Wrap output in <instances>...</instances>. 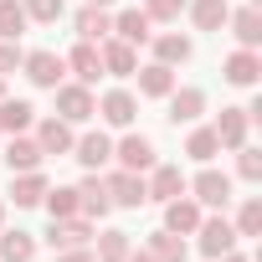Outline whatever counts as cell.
<instances>
[{"mask_svg": "<svg viewBox=\"0 0 262 262\" xmlns=\"http://www.w3.org/2000/svg\"><path fill=\"white\" fill-rule=\"evenodd\" d=\"M52 93H57V118H67V123H88L98 113V98L82 82H57Z\"/></svg>", "mask_w": 262, "mask_h": 262, "instance_id": "cell-1", "label": "cell"}, {"mask_svg": "<svg viewBox=\"0 0 262 262\" xmlns=\"http://www.w3.org/2000/svg\"><path fill=\"white\" fill-rule=\"evenodd\" d=\"M41 144L36 139H26V134H11V144H6V165H11V175H21V170H41Z\"/></svg>", "mask_w": 262, "mask_h": 262, "instance_id": "cell-18", "label": "cell"}, {"mask_svg": "<svg viewBox=\"0 0 262 262\" xmlns=\"http://www.w3.org/2000/svg\"><path fill=\"white\" fill-rule=\"evenodd\" d=\"M226 26H231V36H236V47H262V11L257 6H242V11H231L226 16Z\"/></svg>", "mask_w": 262, "mask_h": 262, "instance_id": "cell-15", "label": "cell"}, {"mask_svg": "<svg viewBox=\"0 0 262 262\" xmlns=\"http://www.w3.org/2000/svg\"><path fill=\"white\" fill-rule=\"evenodd\" d=\"M36 123V108L26 98H0V134H26Z\"/></svg>", "mask_w": 262, "mask_h": 262, "instance_id": "cell-21", "label": "cell"}, {"mask_svg": "<svg viewBox=\"0 0 262 262\" xmlns=\"http://www.w3.org/2000/svg\"><path fill=\"white\" fill-rule=\"evenodd\" d=\"M236 236H262V201L247 195L242 211H236Z\"/></svg>", "mask_w": 262, "mask_h": 262, "instance_id": "cell-34", "label": "cell"}, {"mask_svg": "<svg viewBox=\"0 0 262 262\" xmlns=\"http://www.w3.org/2000/svg\"><path fill=\"white\" fill-rule=\"evenodd\" d=\"M144 190H149V201H175V195H185V175L175 170V165H155L149 170V180H144Z\"/></svg>", "mask_w": 262, "mask_h": 262, "instance_id": "cell-16", "label": "cell"}, {"mask_svg": "<svg viewBox=\"0 0 262 262\" xmlns=\"http://www.w3.org/2000/svg\"><path fill=\"white\" fill-rule=\"evenodd\" d=\"M155 41V62H165V67H175V62H190V36H180V31H165V36H149Z\"/></svg>", "mask_w": 262, "mask_h": 262, "instance_id": "cell-26", "label": "cell"}, {"mask_svg": "<svg viewBox=\"0 0 262 262\" xmlns=\"http://www.w3.org/2000/svg\"><path fill=\"white\" fill-rule=\"evenodd\" d=\"M216 262H252V257H242V252L231 247V252H226V257H216Z\"/></svg>", "mask_w": 262, "mask_h": 262, "instance_id": "cell-41", "label": "cell"}, {"mask_svg": "<svg viewBox=\"0 0 262 262\" xmlns=\"http://www.w3.org/2000/svg\"><path fill=\"white\" fill-rule=\"evenodd\" d=\"M72 139H77V134H72V123L57 118V113L36 123V144H41V155H72Z\"/></svg>", "mask_w": 262, "mask_h": 262, "instance_id": "cell-13", "label": "cell"}, {"mask_svg": "<svg viewBox=\"0 0 262 262\" xmlns=\"http://www.w3.org/2000/svg\"><path fill=\"white\" fill-rule=\"evenodd\" d=\"M67 67L77 72V82H82V88H93V82L103 77V62H98V41H77V47H72V57H67Z\"/></svg>", "mask_w": 262, "mask_h": 262, "instance_id": "cell-22", "label": "cell"}, {"mask_svg": "<svg viewBox=\"0 0 262 262\" xmlns=\"http://www.w3.org/2000/svg\"><path fill=\"white\" fill-rule=\"evenodd\" d=\"M77 36H82V41H103V36H113V16H108L103 6H82V11H77Z\"/></svg>", "mask_w": 262, "mask_h": 262, "instance_id": "cell-25", "label": "cell"}, {"mask_svg": "<svg viewBox=\"0 0 262 262\" xmlns=\"http://www.w3.org/2000/svg\"><path fill=\"white\" fill-rule=\"evenodd\" d=\"M98 62H103L108 77H134V72H139V47H128V41H118V36H103V41H98Z\"/></svg>", "mask_w": 262, "mask_h": 262, "instance_id": "cell-3", "label": "cell"}, {"mask_svg": "<svg viewBox=\"0 0 262 262\" xmlns=\"http://www.w3.org/2000/svg\"><path fill=\"white\" fill-rule=\"evenodd\" d=\"M31 257H36L31 231H0V262H31Z\"/></svg>", "mask_w": 262, "mask_h": 262, "instance_id": "cell-29", "label": "cell"}, {"mask_svg": "<svg viewBox=\"0 0 262 262\" xmlns=\"http://www.w3.org/2000/svg\"><path fill=\"white\" fill-rule=\"evenodd\" d=\"M93 118H103V123H113V128H128L139 118V98L128 93V88H113V93H103L98 98V113Z\"/></svg>", "mask_w": 262, "mask_h": 262, "instance_id": "cell-6", "label": "cell"}, {"mask_svg": "<svg viewBox=\"0 0 262 262\" xmlns=\"http://www.w3.org/2000/svg\"><path fill=\"white\" fill-rule=\"evenodd\" d=\"M236 175H242V180H262V155H257L252 144L236 149Z\"/></svg>", "mask_w": 262, "mask_h": 262, "instance_id": "cell-36", "label": "cell"}, {"mask_svg": "<svg viewBox=\"0 0 262 262\" xmlns=\"http://www.w3.org/2000/svg\"><path fill=\"white\" fill-rule=\"evenodd\" d=\"M185 11H190V21H195L201 31H221L226 16H231L226 0H185Z\"/></svg>", "mask_w": 262, "mask_h": 262, "instance_id": "cell-24", "label": "cell"}, {"mask_svg": "<svg viewBox=\"0 0 262 262\" xmlns=\"http://www.w3.org/2000/svg\"><path fill=\"white\" fill-rule=\"evenodd\" d=\"M26 31V6H16V0H0V36L16 41Z\"/></svg>", "mask_w": 262, "mask_h": 262, "instance_id": "cell-33", "label": "cell"}, {"mask_svg": "<svg viewBox=\"0 0 262 262\" xmlns=\"http://www.w3.org/2000/svg\"><path fill=\"white\" fill-rule=\"evenodd\" d=\"M134 77H139V93L144 98H170V88H175V67H165V62H149Z\"/></svg>", "mask_w": 262, "mask_h": 262, "instance_id": "cell-23", "label": "cell"}, {"mask_svg": "<svg viewBox=\"0 0 262 262\" xmlns=\"http://www.w3.org/2000/svg\"><path fill=\"white\" fill-rule=\"evenodd\" d=\"M201 113H206L201 88H170V123H195Z\"/></svg>", "mask_w": 262, "mask_h": 262, "instance_id": "cell-17", "label": "cell"}, {"mask_svg": "<svg viewBox=\"0 0 262 262\" xmlns=\"http://www.w3.org/2000/svg\"><path fill=\"white\" fill-rule=\"evenodd\" d=\"M67 16V0H26V21H41V26H57Z\"/></svg>", "mask_w": 262, "mask_h": 262, "instance_id": "cell-35", "label": "cell"}, {"mask_svg": "<svg viewBox=\"0 0 262 262\" xmlns=\"http://www.w3.org/2000/svg\"><path fill=\"white\" fill-rule=\"evenodd\" d=\"M0 98H6V77H0Z\"/></svg>", "mask_w": 262, "mask_h": 262, "instance_id": "cell-44", "label": "cell"}, {"mask_svg": "<svg viewBox=\"0 0 262 262\" xmlns=\"http://www.w3.org/2000/svg\"><path fill=\"white\" fill-rule=\"evenodd\" d=\"M128 252H134V247H128V231H103L93 262H128Z\"/></svg>", "mask_w": 262, "mask_h": 262, "instance_id": "cell-31", "label": "cell"}, {"mask_svg": "<svg viewBox=\"0 0 262 262\" xmlns=\"http://www.w3.org/2000/svg\"><path fill=\"white\" fill-rule=\"evenodd\" d=\"M0 226H6V201H0Z\"/></svg>", "mask_w": 262, "mask_h": 262, "instance_id": "cell-43", "label": "cell"}, {"mask_svg": "<svg viewBox=\"0 0 262 262\" xmlns=\"http://www.w3.org/2000/svg\"><path fill=\"white\" fill-rule=\"evenodd\" d=\"M185 190H195L190 201H201V206H211V211H226V201H231V175H221V170H201L195 180H185Z\"/></svg>", "mask_w": 262, "mask_h": 262, "instance_id": "cell-4", "label": "cell"}, {"mask_svg": "<svg viewBox=\"0 0 262 262\" xmlns=\"http://www.w3.org/2000/svg\"><path fill=\"white\" fill-rule=\"evenodd\" d=\"M128 262H160V257H155V252L144 247V252H128Z\"/></svg>", "mask_w": 262, "mask_h": 262, "instance_id": "cell-40", "label": "cell"}, {"mask_svg": "<svg viewBox=\"0 0 262 262\" xmlns=\"http://www.w3.org/2000/svg\"><path fill=\"white\" fill-rule=\"evenodd\" d=\"M149 252H155L160 262H185V236H175V231L160 226V231L149 236Z\"/></svg>", "mask_w": 262, "mask_h": 262, "instance_id": "cell-32", "label": "cell"}, {"mask_svg": "<svg viewBox=\"0 0 262 262\" xmlns=\"http://www.w3.org/2000/svg\"><path fill=\"white\" fill-rule=\"evenodd\" d=\"M247 108H221V118H216V139H221V149H242L247 144Z\"/></svg>", "mask_w": 262, "mask_h": 262, "instance_id": "cell-20", "label": "cell"}, {"mask_svg": "<svg viewBox=\"0 0 262 262\" xmlns=\"http://www.w3.org/2000/svg\"><path fill=\"white\" fill-rule=\"evenodd\" d=\"M88 236H93V221H88V216H67V221H52V226H47V242H52V252L88 247Z\"/></svg>", "mask_w": 262, "mask_h": 262, "instance_id": "cell-12", "label": "cell"}, {"mask_svg": "<svg viewBox=\"0 0 262 262\" xmlns=\"http://www.w3.org/2000/svg\"><path fill=\"white\" fill-rule=\"evenodd\" d=\"M41 206L52 211V221H67V216H82V206H77V185H47Z\"/></svg>", "mask_w": 262, "mask_h": 262, "instance_id": "cell-28", "label": "cell"}, {"mask_svg": "<svg viewBox=\"0 0 262 262\" xmlns=\"http://www.w3.org/2000/svg\"><path fill=\"white\" fill-rule=\"evenodd\" d=\"M47 175L41 170H21L16 180H11V195H16V206H41V195H47Z\"/></svg>", "mask_w": 262, "mask_h": 262, "instance_id": "cell-27", "label": "cell"}, {"mask_svg": "<svg viewBox=\"0 0 262 262\" xmlns=\"http://www.w3.org/2000/svg\"><path fill=\"white\" fill-rule=\"evenodd\" d=\"M57 262H93V252H88V247H67Z\"/></svg>", "mask_w": 262, "mask_h": 262, "instance_id": "cell-39", "label": "cell"}, {"mask_svg": "<svg viewBox=\"0 0 262 262\" xmlns=\"http://www.w3.org/2000/svg\"><path fill=\"white\" fill-rule=\"evenodd\" d=\"M113 160H118V170L144 175V170H155V144H149L144 134H123V139L113 144Z\"/></svg>", "mask_w": 262, "mask_h": 262, "instance_id": "cell-7", "label": "cell"}, {"mask_svg": "<svg viewBox=\"0 0 262 262\" xmlns=\"http://www.w3.org/2000/svg\"><path fill=\"white\" fill-rule=\"evenodd\" d=\"M195 236H201V257H226L231 247H236V226L226 221V216H201V226H195Z\"/></svg>", "mask_w": 262, "mask_h": 262, "instance_id": "cell-2", "label": "cell"}, {"mask_svg": "<svg viewBox=\"0 0 262 262\" xmlns=\"http://www.w3.org/2000/svg\"><path fill=\"white\" fill-rule=\"evenodd\" d=\"M221 77H226L231 88H257V77H262V57H257L252 47H236V52L221 62Z\"/></svg>", "mask_w": 262, "mask_h": 262, "instance_id": "cell-9", "label": "cell"}, {"mask_svg": "<svg viewBox=\"0 0 262 262\" xmlns=\"http://www.w3.org/2000/svg\"><path fill=\"white\" fill-rule=\"evenodd\" d=\"M72 160H77L82 170H103V165L113 160V139L103 134V128H88L82 139H72Z\"/></svg>", "mask_w": 262, "mask_h": 262, "instance_id": "cell-8", "label": "cell"}, {"mask_svg": "<svg viewBox=\"0 0 262 262\" xmlns=\"http://www.w3.org/2000/svg\"><path fill=\"white\" fill-rule=\"evenodd\" d=\"M16 67H21V47L0 36V77H6V72H16Z\"/></svg>", "mask_w": 262, "mask_h": 262, "instance_id": "cell-38", "label": "cell"}, {"mask_svg": "<svg viewBox=\"0 0 262 262\" xmlns=\"http://www.w3.org/2000/svg\"><path fill=\"white\" fill-rule=\"evenodd\" d=\"M21 67H26V77H31L36 88H57L62 72H67V57H57V52H26Z\"/></svg>", "mask_w": 262, "mask_h": 262, "instance_id": "cell-10", "label": "cell"}, {"mask_svg": "<svg viewBox=\"0 0 262 262\" xmlns=\"http://www.w3.org/2000/svg\"><path fill=\"white\" fill-rule=\"evenodd\" d=\"M88 6H103V11H108V6H113V0H88Z\"/></svg>", "mask_w": 262, "mask_h": 262, "instance_id": "cell-42", "label": "cell"}, {"mask_svg": "<svg viewBox=\"0 0 262 262\" xmlns=\"http://www.w3.org/2000/svg\"><path fill=\"white\" fill-rule=\"evenodd\" d=\"M77 206H82V216H88V221H98V216H108V211H113L108 185L98 180V170H88V175H82V185H77Z\"/></svg>", "mask_w": 262, "mask_h": 262, "instance_id": "cell-14", "label": "cell"}, {"mask_svg": "<svg viewBox=\"0 0 262 262\" xmlns=\"http://www.w3.org/2000/svg\"><path fill=\"white\" fill-rule=\"evenodd\" d=\"M185 155H190V160H201V165H211V160L221 155V139H216V128H190V139H185Z\"/></svg>", "mask_w": 262, "mask_h": 262, "instance_id": "cell-30", "label": "cell"}, {"mask_svg": "<svg viewBox=\"0 0 262 262\" xmlns=\"http://www.w3.org/2000/svg\"><path fill=\"white\" fill-rule=\"evenodd\" d=\"M180 11H185V0H144L149 21H180Z\"/></svg>", "mask_w": 262, "mask_h": 262, "instance_id": "cell-37", "label": "cell"}, {"mask_svg": "<svg viewBox=\"0 0 262 262\" xmlns=\"http://www.w3.org/2000/svg\"><path fill=\"white\" fill-rule=\"evenodd\" d=\"M103 185H108V201H113V206H123V211H139V206L149 201L144 175H134V170H113Z\"/></svg>", "mask_w": 262, "mask_h": 262, "instance_id": "cell-5", "label": "cell"}, {"mask_svg": "<svg viewBox=\"0 0 262 262\" xmlns=\"http://www.w3.org/2000/svg\"><path fill=\"white\" fill-rule=\"evenodd\" d=\"M149 26H155V21H149L144 11H118V16H113V36H118V41H128V47H144V41L155 36Z\"/></svg>", "mask_w": 262, "mask_h": 262, "instance_id": "cell-19", "label": "cell"}, {"mask_svg": "<svg viewBox=\"0 0 262 262\" xmlns=\"http://www.w3.org/2000/svg\"><path fill=\"white\" fill-rule=\"evenodd\" d=\"M201 201H190V195H175V201H165V231H175V236H190L195 226H201Z\"/></svg>", "mask_w": 262, "mask_h": 262, "instance_id": "cell-11", "label": "cell"}]
</instances>
